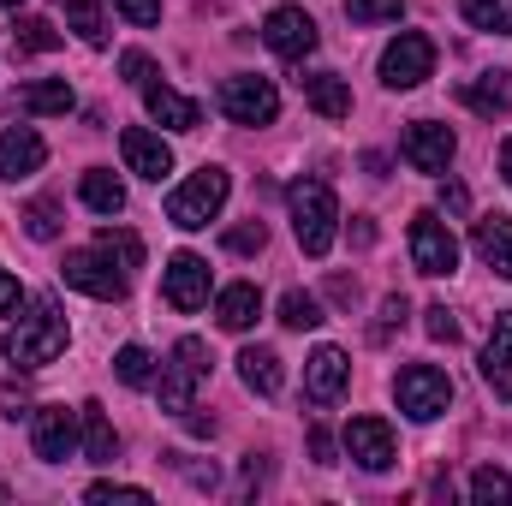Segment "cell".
Wrapping results in <instances>:
<instances>
[{
  "mask_svg": "<svg viewBox=\"0 0 512 506\" xmlns=\"http://www.w3.org/2000/svg\"><path fill=\"white\" fill-rule=\"evenodd\" d=\"M120 72H126V84H149V72H155V66H149V54H137V48H131V54H120Z\"/></svg>",
  "mask_w": 512,
  "mask_h": 506,
  "instance_id": "obj_43",
  "label": "cell"
},
{
  "mask_svg": "<svg viewBox=\"0 0 512 506\" xmlns=\"http://www.w3.org/2000/svg\"><path fill=\"white\" fill-rule=\"evenodd\" d=\"M441 209H447V215H465V209H471V191H465V185H441Z\"/></svg>",
  "mask_w": 512,
  "mask_h": 506,
  "instance_id": "obj_45",
  "label": "cell"
},
{
  "mask_svg": "<svg viewBox=\"0 0 512 506\" xmlns=\"http://www.w3.org/2000/svg\"><path fill=\"white\" fill-rule=\"evenodd\" d=\"M239 381H245L251 393H262V399H274L280 381H286L280 352H274V346H245V352H239Z\"/></svg>",
  "mask_w": 512,
  "mask_h": 506,
  "instance_id": "obj_23",
  "label": "cell"
},
{
  "mask_svg": "<svg viewBox=\"0 0 512 506\" xmlns=\"http://www.w3.org/2000/svg\"><path fill=\"white\" fill-rule=\"evenodd\" d=\"M221 114H227L233 126H274L280 90H274L268 78H256V72H239V78L221 84Z\"/></svg>",
  "mask_w": 512,
  "mask_h": 506,
  "instance_id": "obj_8",
  "label": "cell"
},
{
  "mask_svg": "<svg viewBox=\"0 0 512 506\" xmlns=\"http://www.w3.org/2000/svg\"><path fill=\"white\" fill-rule=\"evenodd\" d=\"M66 24H72L90 48H108V18H102L96 0H66Z\"/></svg>",
  "mask_w": 512,
  "mask_h": 506,
  "instance_id": "obj_29",
  "label": "cell"
},
{
  "mask_svg": "<svg viewBox=\"0 0 512 506\" xmlns=\"http://www.w3.org/2000/svg\"><path fill=\"white\" fill-rule=\"evenodd\" d=\"M411 262H417V274H429V280H441V274L459 268V239H453L447 221L429 215V209L411 221Z\"/></svg>",
  "mask_w": 512,
  "mask_h": 506,
  "instance_id": "obj_9",
  "label": "cell"
},
{
  "mask_svg": "<svg viewBox=\"0 0 512 506\" xmlns=\"http://www.w3.org/2000/svg\"><path fill=\"white\" fill-rule=\"evenodd\" d=\"M30 447H36L42 465H66L72 447H78V411H66V405H36V411H30Z\"/></svg>",
  "mask_w": 512,
  "mask_h": 506,
  "instance_id": "obj_10",
  "label": "cell"
},
{
  "mask_svg": "<svg viewBox=\"0 0 512 506\" xmlns=\"http://www.w3.org/2000/svg\"><path fill=\"white\" fill-rule=\"evenodd\" d=\"M96 245H108V251L120 256L126 268H137V262H143V245H137V233H126V227H102V239H96Z\"/></svg>",
  "mask_w": 512,
  "mask_h": 506,
  "instance_id": "obj_39",
  "label": "cell"
},
{
  "mask_svg": "<svg viewBox=\"0 0 512 506\" xmlns=\"http://www.w3.org/2000/svg\"><path fill=\"white\" fill-rule=\"evenodd\" d=\"M459 102L483 120H501L512 114V72H483V78H465L459 84Z\"/></svg>",
  "mask_w": 512,
  "mask_h": 506,
  "instance_id": "obj_20",
  "label": "cell"
},
{
  "mask_svg": "<svg viewBox=\"0 0 512 506\" xmlns=\"http://www.w3.org/2000/svg\"><path fill=\"white\" fill-rule=\"evenodd\" d=\"M18 298H24V292H18V274H6V268H0V316H12V310H18Z\"/></svg>",
  "mask_w": 512,
  "mask_h": 506,
  "instance_id": "obj_47",
  "label": "cell"
},
{
  "mask_svg": "<svg viewBox=\"0 0 512 506\" xmlns=\"http://www.w3.org/2000/svg\"><path fill=\"white\" fill-rule=\"evenodd\" d=\"M120 155H126V167L137 173V179H167L173 173V149L155 137V131H143V126H126L120 131Z\"/></svg>",
  "mask_w": 512,
  "mask_h": 506,
  "instance_id": "obj_16",
  "label": "cell"
},
{
  "mask_svg": "<svg viewBox=\"0 0 512 506\" xmlns=\"http://www.w3.org/2000/svg\"><path fill=\"white\" fill-rule=\"evenodd\" d=\"M346 381H352V364H346L340 346H316V352H310V364H304V399H310L316 411H328V405L346 393Z\"/></svg>",
  "mask_w": 512,
  "mask_h": 506,
  "instance_id": "obj_14",
  "label": "cell"
},
{
  "mask_svg": "<svg viewBox=\"0 0 512 506\" xmlns=\"http://www.w3.org/2000/svg\"><path fill=\"white\" fill-rule=\"evenodd\" d=\"M399 12H405V0H346L352 24H393Z\"/></svg>",
  "mask_w": 512,
  "mask_h": 506,
  "instance_id": "obj_36",
  "label": "cell"
},
{
  "mask_svg": "<svg viewBox=\"0 0 512 506\" xmlns=\"http://www.w3.org/2000/svg\"><path fill=\"white\" fill-rule=\"evenodd\" d=\"M42 161H48V143H42L30 126L0 131V179H30Z\"/></svg>",
  "mask_w": 512,
  "mask_h": 506,
  "instance_id": "obj_18",
  "label": "cell"
},
{
  "mask_svg": "<svg viewBox=\"0 0 512 506\" xmlns=\"http://www.w3.org/2000/svg\"><path fill=\"white\" fill-rule=\"evenodd\" d=\"M66 340H72V328H66V310H60V298H30V310L6 328V358L18 364V370H42V364H54L60 352H66Z\"/></svg>",
  "mask_w": 512,
  "mask_h": 506,
  "instance_id": "obj_1",
  "label": "cell"
},
{
  "mask_svg": "<svg viewBox=\"0 0 512 506\" xmlns=\"http://www.w3.org/2000/svg\"><path fill=\"white\" fill-rule=\"evenodd\" d=\"M465 24L471 30H495V36H512V0H459Z\"/></svg>",
  "mask_w": 512,
  "mask_h": 506,
  "instance_id": "obj_28",
  "label": "cell"
},
{
  "mask_svg": "<svg viewBox=\"0 0 512 506\" xmlns=\"http://www.w3.org/2000/svg\"><path fill=\"white\" fill-rule=\"evenodd\" d=\"M501 179H507V185H512V137H507V143H501Z\"/></svg>",
  "mask_w": 512,
  "mask_h": 506,
  "instance_id": "obj_50",
  "label": "cell"
},
{
  "mask_svg": "<svg viewBox=\"0 0 512 506\" xmlns=\"http://www.w3.org/2000/svg\"><path fill=\"white\" fill-rule=\"evenodd\" d=\"M215 316H221V328H227V334H245L256 316H262V292H256L251 280H233V286L215 298Z\"/></svg>",
  "mask_w": 512,
  "mask_h": 506,
  "instance_id": "obj_25",
  "label": "cell"
},
{
  "mask_svg": "<svg viewBox=\"0 0 512 506\" xmlns=\"http://www.w3.org/2000/svg\"><path fill=\"white\" fill-rule=\"evenodd\" d=\"M131 24H161V0H114Z\"/></svg>",
  "mask_w": 512,
  "mask_h": 506,
  "instance_id": "obj_42",
  "label": "cell"
},
{
  "mask_svg": "<svg viewBox=\"0 0 512 506\" xmlns=\"http://www.w3.org/2000/svg\"><path fill=\"white\" fill-rule=\"evenodd\" d=\"M72 84L66 78H42V84H24L12 96V114H72Z\"/></svg>",
  "mask_w": 512,
  "mask_h": 506,
  "instance_id": "obj_24",
  "label": "cell"
},
{
  "mask_svg": "<svg viewBox=\"0 0 512 506\" xmlns=\"http://www.w3.org/2000/svg\"><path fill=\"white\" fill-rule=\"evenodd\" d=\"M78 417H84V459H90V465H114V453H120V435H114L108 411L90 399V405H78Z\"/></svg>",
  "mask_w": 512,
  "mask_h": 506,
  "instance_id": "obj_26",
  "label": "cell"
},
{
  "mask_svg": "<svg viewBox=\"0 0 512 506\" xmlns=\"http://www.w3.org/2000/svg\"><path fill=\"white\" fill-rule=\"evenodd\" d=\"M346 453L370 471V477H382L393 471V459H399V447H393V429H387L382 417H352L346 423Z\"/></svg>",
  "mask_w": 512,
  "mask_h": 506,
  "instance_id": "obj_15",
  "label": "cell"
},
{
  "mask_svg": "<svg viewBox=\"0 0 512 506\" xmlns=\"http://www.w3.org/2000/svg\"><path fill=\"white\" fill-rule=\"evenodd\" d=\"M30 411V387L24 381H0V417H24Z\"/></svg>",
  "mask_w": 512,
  "mask_h": 506,
  "instance_id": "obj_41",
  "label": "cell"
},
{
  "mask_svg": "<svg viewBox=\"0 0 512 506\" xmlns=\"http://www.w3.org/2000/svg\"><path fill=\"white\" fill-rule=\"evenodd\" d=\"M161 292H167V304H173L179 316L203 310V304H209V262H203L197 251H179L167 268H161Z\"/></svg>",
  "mask_w": 512,
  "mask_h": 506,
  "instance_id": "obj_11",
  "label": "cell"
},
{
  "mask_svg": "<svg viewBox=\"0 0 512 506\" xmlns=\"http://www.w3.org/2000/svg\"><path fill=\"white\" fill-rule=\"evenodd\" d=\"M352 245H358V251L376 245V221H370V215H352Z\"/></svg>",
  "mask_w": 512,
  "mask_h": 506,
  "instance_id": "obj_48",
  "label": "cell"
},
{
  "mask_svg": "<svg viewBox=\"0 0 512 506\" xmlns=\"http://www.w3.org/2000/svg\"><path fill=\"white\" fill-rule=\"evenodd\" d=\"M483 381L495 387V399H507L512 405V310H501L495 328H489V346H483Z\"/></svg>",
  "mask_w": 512,
  "mask_h": 506,
  "instance_id": "obj_17",
  "label": "cell"
},
{
  "mask_svg": "<svg viewBox=\"0 0 512 506\" xmlns=\"http://www.w3.org/2000/svg\"><path fill=\"white\" fill-rule=\"evenodd\" d=\"M18 221H24V233H30V239H42V245H48V239H60V203H54V197H36Z\"/></svg>",
  "mask_w": 512,
  "mask_h": 506,
  "instance_id": "obj_32",
  "label": "cell"
},
{
  "mask_svg": "<svg viewBox=\"0 0 512 506\" xmlns=\"http://www.w3.org/2000/svg\"><path fill=\"white\" fill-rule=\"evenodd\" d=\"M84 501H90V506H108V501L149 506V489H137V483H90V489H84Z\"/></svg>",
  "mask_w": 512,
  "mask_h": 506,
  "instance_id": "obj_37",
  "label": "cell"
},
{
  "mask_svg": "<svg viewBox=\"0 0 512 506\" xmlns=\"http://www.w3.org/2000/svg\"><path fill=\"white\" fill-rule=\"evenodd\" d=\"M399 149H405V161H411L417 173H447V161H453L459 137H453L447 126H435V120H411L405 137H399Z\"/></svg>",
  "mask_w": 512,
  "mask_h": 506,
  "instance_id": "obj_13",
  "label": "cell"
},
{
  "mask_svg": "<svg viewBox=\"0 0 512 506\" xmlns=\"http://www.w3.org/2000/svg\"><path fill=\"white\" fill-rule=\"evenodd\" d=\"M221 245H227L233 256H256L262 245H268V227H262V221H245V227H227V239H221Z\"/></svg>",
  "mask_w": 512,
  "mask_h": 506,
  "instance_id": "obj_38",
  "label": "cell"
},
{
  "mask_svg": "<svg viewBox=\"0 0 512 506\" xmlns=\"http://www.w3.org/2000/svg\"><path fill=\"white\" fill-rule=\"evenodd\" d=\"M60 280H66V286H78V292H90V298H102V304H114V298H126L131 268L108 251V245H90V251H66Z\"/></svg>",
  "mask_w": 512,
  "mask_h": 506,
  "instance_id": "obj_4",
  "label": "cell"
},
{
  "mask_svg": "<svg viewBox=\"0 0 512 506\" xmlns=\"http://www.w3.org/2000/svg\"><path fill=\"white\" fill-rule=\"evenodd\" d=\"M405 316H411L405 292H387V298H382V316H376V328H370V340H376V346H387V340L405 328Z\"/></svg>",
  "mask_w": 512,
  "mask_h": 506,
  "instance_id": "obj_35",
  "label": "cell"
},
{
  "mask_svg": "<svg viewBox=\"0 0 512 506\" xmlns=\"http://www.w3.org/2000/svg\"><path fill=\"white\" fill-rule=\"evenodd\" d=\"M12 48H18V54H54V48H60V30H54L48 18H18V24H12Z\"/></svg>",
  "mask_w": 512,
  "mask_h": 506,
  "instance_id": "obj_30",
  "label": "cell"
},
{
  "mask_svg": "<svg viewBox=\"0 0 512 506\" xmlns=\"http://www.w3.org/2000/svg\"><path fill=\"white\" fill-rule=\"evenodd\" d=\"M423 78H435V42L423 30H399L382 48V84L387 90H417Z\"/></svg>",
  "mask_w": 512,
  "mask_h": 506,
  "instance_id": "obj_7",
  "label": "cell"
},
{
  "mask_svg": "<svg viewBox=\"0 0 512 506\" xmlns=\"http://www.w3.org/2000/svg\"><path fill=\"white\" fill-rule=\"evenodd\" d=\"M310 459L316 465H334V435L328 429H310Z\"/></svg>",
  "mask_w": 512,
  "mask_h": 506,
  "instance_id": "obj_46",
  "label": "cell"
},
{
  "mask_svg": "<svg viewBox=\"0 0 512 506\" xmlns=\"http://www.w3.org/2000/svg\"><path fill=\"white\" fill-rule=\"evenodd\" d=\"M114 370H120L126 387H149V381H155V358H149L143 346H120V352H114Z\"/></svg>",
  "mask_w": 512,
  "mask_h": 506,
  "instance_id": "obj_34",
  "label": "cell"
},
{
  "mask_svg": "<svg viewBox=\"0 0 512 506\" xmlns=\"http://www.w3.org/2000/svg\"><path fill=\"white\" fill-rule=\"evenodd\" d=\"M262 471H268V465H262V459H245V495H256V483H262Z\"/></svg>",
  "mask_w": 512,
  "mask_h": 506,
  "instance_id": "obj_49",
  "label": "cell"
},
{
  "mask_svg": "<svg viewBox=\"0 0 512 506\" xmlns=\"http://www.w3.org/2000/svg\"><path fill=\"white\" fill-rule=\"evenodd\" d=\"M471 501L477 506H507L512 501V477L501 465H483L477 477H471Z\"/></svg>",
  "mask_w": 512,
  "mask_h": 506,
  "instance_id": "obj_31",
  "label": "cell"
},
{
  "mask_svg": "<svg viewBox=\"0 0 512 506\" xmlns=\"http://www.w3.org/2000/svg\"><path fill=\"white\" fill-rule=\"evenodd\" d=\"M292 203V233H298V251L304 256H328L334 251V233H340V197L328 179H298L286 191Z\"/></svg>",
  "mask_w": 512,
  "mask_h": 506,
  "instance_id": "obj_2",
  "label": "cell"
},
{
  "mask_svg": "<svg viewBox=\"0 0 512 506\" xmlns=\"http://www.w3.org/2000/svg\"><path fill=\"white\" fill-rule=\"evenodd\" d=\"M423 328H429V340H441V346L459 340V316H453L447 304H429V310H423Z\"/></svg>",
  "mask_w": 512,
  "mask_h": 506,
  "instance_id": "obj_40",
  "label": "cell"
},
{
  "mask_svg": "<svg viewBox=\"0 0 512 506\" xmlns=\"http://www.w3.org/2000/svg\"><path fill=\"white\" fill-rule=\"evenodd\" d=\"M471 245H477V256H483L501 280H512V215H483V221L471 227Z\"/></svg>",
  "mask_w": 512,
  "mask_h": 506,
  "instance_id": "obj_21",
  "label": "cell"
},
{
  "mask_svg": "<svg viewBox=\"0 0 512 506\" xmlns=\"http://www.w3.org/2000/svg\"><path fill=\"white\" fill-rule=\"evenodd\" d=\"M143 108H149V120H161L167 131H197L203 126V108L191 102V96H179V90H167V84H143Z\"/></svg>",
  "mask_w": 512,
  "mask_h": 506,
  "instance_id": "obj_19",
  "label": "cell"
},
{
  "mask_svg": "<svg viewBox=\"0 0 512 506\" xmlns=\"http://www.w3.org/2000/svg\"><path fill=\"white\" fill-rule=\"evenodd\" d=\"M262 42L280 54V60H304V54H316V18L304 12V6H274L268 12V24H262Z\"/></svg>",
  "mask_w": 512,
  "mask_h": 506,
  "instance_id": "obj_12",
  "label": "cell"
},
{
  "mask_svg": "<svg viewBox=\"0 0 512 506\" xmlns=\"http://www.w3.org/2000/svg\"><path fill=\"white\" fill-rule=\"evenodd\" d=\"M280 322H286V328H322L328 316H322V304H316L310 292H286V298H280Z\"/></svg>",
  "mask_w": 512,
  "mask_h": 506,
  "instance_id": "obj_33",
  "label": "cell"
},
{
  "mask_svg": "<svg viewBox=\"0 0 512 506\" xmlns=\"http://www.w3.org/2000/svg\"><path fill=\"white\" fill-rule=\"evenodd\" d=\"M0 6H24V0H0Z\"/></svg>",
  "mask_w": 512,
  "mask_h": 506,
  "instance_id": "obj_51",
  "label": "cell"
},
{
  "mask_svg": "<svg viewBox=\"0 0 512 506\" xmlns=\"http://www.w3.org/2000/svg\"><path fill=\"white\" fill-rule=\"evenodd\" d=\"M209 364H215V358H209V346H203L197 334L173 346V358H167V370H161V387H155L167 417H185V411H197V381L209 376Z\"/></svg>",
  "mask_w": 512,
  "mask_h": 506,
  "instance_id": "obj_5",
  "label": "cell"
},
{
  "mask_svg": "<svg viewBox=\"0 0 512 506\" xmlns=\"http://www.w3.org/2000/svg\"><path fill=\"white\" fill-rule=\"evenodd\" d=\"M227 191H233V179H227V167H197L173 197H167V221L179 227V233H203L215 215H221V203H227Z\"/></svg>",
  "mask_w": 512,
  "mask_h": 506,
  "instance_id": "obj_3",
  "label": "cell"
},
{
  "mask_svg": "<svg viewBox=\"0 0 512 506\" xmlns=\"http://www.w3.org/2000/svg\"><path fill=\"white\" fill-rule=\"evenodd\" d=\"M328 298L334 304H358V280L352 274H328Z\"/></svg>",
  "mask_w": 512,
  "mask_h": 506,
  "instance_id": "obj_44",
  "label": "cell"
},
{
  "mask_svg": "<svg viewBox=\"0 0 512 506\" xmlns=\"http://www.w3.org/2000/svg\"><path fill=\"white\" fill-rule=\"evenodd\" d=\"M78 197H84V209H96V215H120V209H126V185H120L108 167H90L84 185H78Z\"/></svg>",
  "mask_w": 512,
  "mask_h": 506,
  "instance_id": "obj_27",
  "label": "cell"
},
{
  "mask_svg": "<svg viewBox=\"0 0 512 506\" xmlns=\"http://www.w3.org/2000/svg\"><path fill=\"white\" fill-rule=\"evenodd\" d=\"M298 84H304V102H310L322 120H346V114H352V90H346L340 72H310V78H298Z\"/></svg>",
  "mask_w": 512,
  "mask_h": 506,
  "instance_id": "obj_22",
  "label": "cell"
},
{
  "mask_svg": "<svg viewBox=\"0 0 512 506\" xmlns=\"http://www.w3.org/2000/svg\"><path fill=\"white\" fill-rule=\"evenodd\" d=\"M393 399H399L405 417L429 423V417H441L453 405V381H447V370H435V364H405L393 376Z\"/></svg>",
  "mask_w": 512,
  "mask_h": 506,
  "instance_id": "obj_6",
  "label": "cell"
}]
</instances>
